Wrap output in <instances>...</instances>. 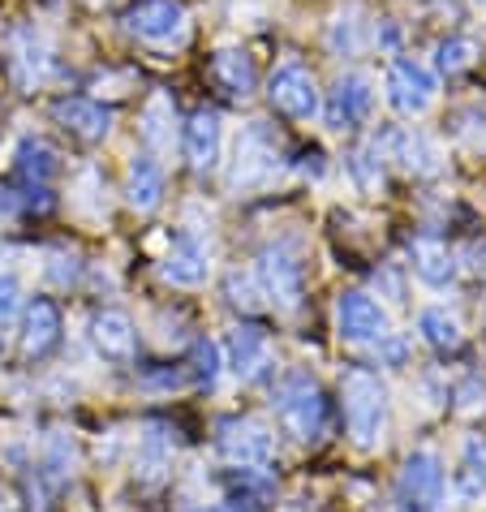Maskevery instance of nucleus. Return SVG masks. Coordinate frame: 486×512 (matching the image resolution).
Here are the masks:
<instances>
[{
    "label": "nucleus",
    "instance_id": "20",
    "mask_svg": "<svg viewBox=\"0 0 486 512\" xmlns=\"http://www.w3.org/2000/svg\"><path fill=\"white\" fill-rule=\"evenodd\" d=\"M211 82L228 95V99H250L259 91V69H254L250 52L241 48H220L211 56Z\"/></svg>",
    "mask_w": 486,
    "mask_h": 512
},
{
    "label": "nucleus",
    "instance_id": "10",
    "mask_svg": "<svg viewBox=\"0 0 486 512\" xmlns=\"http://www.w3.org/2000/svg\"><path fill=\"white\" fill-rule=\"evenodd\" d=\"M280 173V151L271 134L263 130L259 121L246 130V138L237 142V164H233V186L237 190H250V186H267L271 177Z\"/></svg>",
    "mask_w": 486,
    "mask_h": 512
},
{
    "label": "nucleus",
    "instance_id": "11",
    "mask_svg": "<svg viewBox=\"0 0 486 512\" xmlns=\"http://www.w3.org/2000/svg\"><path fill=\"white\" fill-rule=\"evenodd\" d=\"M61 306L52 297H31L22 310V358L26 362H44L48 353L61 345Z\"/></svg>",
    "mask_w": 486,
    "mask_h": 512
},
{
    "label": "nucleus",
    "instance_id": "26",
    "mask_svg": "<svg viewBox=\"0 0 486 512\" xmlns=\"http://www.w3.org/2000/svg\"><path fill=\"white\" fill-rule=\"evenodd\" d=\"M435 65H439V74H465V69H474L478 65V44L469 35H452V39H443L439 52H435Z\"/></svg>",
    "mask_w": 486,
    "mask_h": 512
},
{
    "label": "nucleus",
    "instance_id": "33",
    "mask_svg": "<svg viewBox=\"0 0 486 512\" xmlns=\"http://www.w3.org/2000/svg\"><path fill=\"white\" fill-rule=\"evenodd\" d=\"M383 512H418V508H409L405 500H400V504H388V508H383Z\"/></svg>",
    "mask_w": 486,
    "mask_h": 512
},
{
    "label": "nucleus",
    "instance_id": "28",
    "mask_svg": "<svg viewBox=\"0 0 486 512\" xmlns=\"http://www.w3.org/2000/svg\"><path fill=\"white\" fill-rule=\"evenodd\" d=\"M383 160H388V155H383V142H379V138L366 142V147L353 155V177H357V186H362V190H379V186H383Z\"/></svg>",
    "mask_w": 486,
    "mask_h": 512
},
{
    "label": "nucleus",
    "instance_id": "24",
    "mask_svg": "<svg viewBox=\"0 0 486 512\" xmlns=\"http://www.w3.org/2000/svg\"><path fill=\"white\" fill-rule=\"evenodd\" d=\"M61 173V151L44 138H22L18 142V177L26 186H48Z\"/></svg>",
    "mask_w": 486,
    "mask_h": 512
},
{
    "label": "nucleus",
    "instance_id": "1",
    "mask_svg": "<svg viewBox=\"0 0 486 512\" xmlns=\"http://www.w3.org/2000/svg\"><path fill=\"white\" fill-rule=\"evenodd\" d=\"M340 409L357 448H379L388 431V388L370 366H345L340 375Z\"/></svg>",
    "mask_w": 486,
    "mask_h": 512
},
{
    "label": "nucleus",
    "instance_id": "8",
    "mask_svg": "<svg viewBox=\"0 0 486 512\" xmlns=\"http://www.w3.org/2000/svg\"><path fill=\"white\" fill-rule=\"evenodd\" d=\"M396 491H400V500H405L409 508L431 512L443 500V461H439V452L422 448V452H413V457H405L400 478H396Z\"/></svg>",
    "mask_w": 486,
    "mask_h": 512
},
{
    "label": "nucleus",
    "instance_id": "32",
    "mask_svg": "<svg viewBox=\"0 0 486 512\" xmlns=\"http://www.w3.org/2000/svg\"><path fill=\"white\" fill-rule=\"evenodd\" d=\"M22 306V284L18 276H0V327H5Z\"/></svg>",
    "mask_w": 486,
    "mask_h": 512
},
{
    "label": "nucleus",
    "instance_id": "19",
    "mask_svg": "<svg viewBox=\"0 0 486 512\" xmlns=\"http://www.w3.org/2000/svg\"><path fill=\"white\" fill-rule=\"evenodd\" d=\"M379 142H383V155L396 160L405 173H413V177L439 173V151H435V142L426 134H418V130H413V134L409 130H392V134H383Z\"/></svg>",
    "mask_w": 486,
    "mask_h": 512
},
{
    "label": "nucleus",
    "instance_id": "30",
    "mask_svg": "<svg viewBox=\"0 0 486 512\" xmlns=\"http://www.w3.org/2000/svg\"><path fill=\"white\" fill-rule=\"evenodd\" d=\"M224 297H228V306H237V310H246V315H254L263 302V289H259V280L254 276H241V272H233L224 280Z\"/></svg>",
    "mask_w": 486,
    "mask_h": 512
},
{
    "label": "nucleus",
    "instance_id": "23",
    "mask_svg": "<svg viewBox=\"0 0 486 512\" xmlns=\"http://www.w3.org/2000/svg\"><path fill=\"white\" fill-rule=\"evenodd\" d=\"M125 203L134 211H155L164 203V168L151 160V155H138L130 164V177H125Z\"/></svg>",
    "mask_w": 486,
    "mask_h": 512
},
{
    "label": "nucleus",
    "instance_id": "12",
    "mask_svg": "<svg viewBox=\"0 0 486 512\" xmlns=\"http://www.w3.org/2000/svg\"><path fill=\"white\" fill-rule=\"evenodd\" d=\"M228 371L241 383H259L271 371V336L254 323H237L228 332Z\"/></svg>",
    "mask_w": 486,
    "mask_h": 512
},
{
    "label": "nucleus",
    "instance_id": "6",
    "mask_svg": "<svg viewBox=\"0 0 486 512\" xmlns=\"http://www.w3.org/2000/svg\"><path fill=\"white\" fill-rule=\"evenodd\" d=\"M439 78L413 56H400L388 69V104L400 112V117H422L426 108L435 104Z\"/></svg>",
    "mask_w": 486,
    "mask_h": 512
},
{
    "label": "nucleus",
    "instance_id": "2",
    "mask_svg": "<svg viewBox=\"0 0 486 512\" xmlns=\"http://www.w3.org/2000/svg\"><path fill=\"white\" fill-rule=\"evenodd\" d=\"M271 405H276V418H280V426L293 439L310 444V439L323 435V426H327V401H323V388L306 371H289V375H284L276 383V396H271Z\"/></svg>",
    "mask_w": 486,
    "mask_h": 512
},
{
    "label": "nucleus",
    "instance_id": "31",
    "mask_svg": "<svg viewBox=\"0 0 486 512\" xmlns=\"http://www.w3.org/2000/svg\"><path fill=\"white\" fill-rule=\"evenodd\" d=\"M353 13H357V5L336 18V26H332V52H345V56L357 52V18H353Z\"/></svg>",
    "mask_w": 486,
    "mask_h": 512
},
{
    "label": "nucleus",
    "instance_id": "18",
    "mask_svg": "<svg viewBox=\"0 0 486 512\" xmlns=\"http://www.w3.org/2000/svg\"><path fill=\"white\" fill-rule=\"evenodd\" d=\"M409 263H413V276L422 284H431V289H443V284H452V276H456V254L448 241L435 233H418L409 241Z\"/></svg>",
    "mask_w": 486,
    "mask_h": 512
},
{
    "label": "nucleus",
    "instance_id": "16",
    "mask_svg": "<svg viewBox=\"0 0 486 512\" xmlns=\"http://www.w3.org/2000/svg\"><path fill=\"white\" fill-rule=\"evenodd\" d=\"M220 117L211 108H198L190 121H185L181 130V147H185V164L194 168V173H216L220 164Z\"/></svg>",
    "mask_w": 486,
    "mask_h": 512
},
{
    "label": "nucleus",
    "instance_id": "29",
    "mask_svg": "<svg viewBox=\"0 0 486 512\" xmlns=\"http://www.w3.org/2000/svg\"><path fill=\"white\" fill-rule=\"evenodd\" d=\"M220 345H216V340H194V349H190V375L198 379V383H207V388H211V383H216L220 379Z\"/></svg>",
    "mask_w": 486,
    "mask_h": 512
},
{
    "label": "nucleus",
    "instance_id": "5",
    "mask_svg": "<svg viewBox=\"0 0 486 512\" xmlns=\"http://www.w3.org/2000/svg\"><path fill=\"white\" fill-rule=\"evenodd\" d=\"M267 104L289 121H310L314 112H319V82H314L306 65L289 61L267 78Z\"/></svg>",
    "mask_w": 486,
    "mask_h": 512
},
{
    "label": "nucleus",
    "instance_id": "4",
    "mask_svg": "<svg viewBox=\"0 0 486 512\" xmlns=\"http://www.w3.org/2000/svg\"><path fill=\"white\" fill-rule=\"evenodd\" d=\"M121 22L142 44H177L190 31V13L181 0H134Z\"/></svg>",
    "mask_w": 486,
    "mask_h": 512
},
{
    "label": "nucleus",
    "instance_id": "13",
    "mask_svg": "<svg viewBox=\"0 0 486 512\" xmlns=\"http://www.w3.org/2000/svg\"><path fill=\"white\" fill-rule=\"evenodd\" d=\"M52 117L61 130H69L82 142H104L112 134V108H104L99 99H87V95H61L52 104Z\"/></svg>",
    "mask_w": 486,
    "mask_h": 512
},
{
    "label": "nucleus",
    "instance_id": "25",
    "mask_svg": "<svg viewBox=\"0 0 486 512\" xmlns=\"http://www.w3.org/2000/svg\"><path fill=\"white\" fill-rule=\"evenodd\" d=\"M418 332L426 336V345L431 349H439V353H452V349H461V323H456L448 310H439V306H431V310H422L418 315Z\"/></svg>",
    "mask_w": 486,
    "mask_h": 512
},
{
    "label": "nucleus",
    "instance_id": "35",
    "mask_svg": "<svg viewBox=\"0 0 486 512\" xmlns=\"http://www.w3.org/2000/svg\"><path fill=\"white\" fill-rule=\"evenodd\" d=\"M91 5H99V0H91Z\"/></svg>",
    "mask_w": 486,
    "mask_h": 512
},
{
    "label": "nucleus",
    "instance_id": "3",
    "mask_svg": "<svg viewBox=\"0 0 486 512\" xmlns=\"http://www.w3.org/2000/svg\"><path fill=\"white\" fill-rule=\"evenodd\" d=\"M254 280H259L263 297L276 310H297L306 297V276H302V263H297L293 250L284 246H267L259 254V267H254Z\"/></svg>",
    "mask_w": 486,
    "mask_h": 512
},
{
    "label": "nucleus",
    "instance_id": "9",
    "mask_svg": "<svg viewBox=\"0 0 486 512\" xmlns=\"http://www.w3.org/2000/svg\"><path fill=\"white\" fill-rule=\"evenodd\" d=\"M370 108H375V87H370L366 74H345L336 78V87L327 91V104H323V117L332 130H357V125H366Z\"/></svg>",
    "mask_w": 486,
    "mask_h": 512
},
{
    "label": "nucleus",
    "instance_id": "7",
    "mask_svg": "<svg viewBox=\"0 0 486 512\" xmlns=\"http://www.w3.org/2000/svg\"><path fill=\"white\" fill-rule=\"evenodd\" d=\"M216 448L224 461L233 465H267L276 444H271V431L259 418H220L216 422Z\"/></svg>",
    "mask_w": 486,
    "mask_h": 512
},
{
    "label": "nucleus",
    "instance_id": "15",
    "mask_svg": "<svg viewBox=\"0 0 486 512\" xmlns=\"http://www.w3.org/2000/svg\"><path fill=\"white\" fill-rule=\"evenodd\" d=\"M91 345L108 362H130L138 349V327L125 310H95L91 315Z\"/></svg>",
    "mask_w": 486,
    "mask_h": 512
},
{
    "label": "nucleus",
    "instance_id": "27",
    "mask_svg": "<svg viewBox=\"0 0 486 512\" xmlns=\"http://www.w3.org/2000/svg\"><path fill=\"white\" fill-rule=\"evenodd\" d=\"M456 495H461L465 504H478L482 495H486V461L478 457L474 448L465 452L461 469H456Z\"/></svg>",
    "mask_w": 486,
    "mask_h": 512
},
{
    "label": "nucleus",
    "instance_id": "34",
    "mask_svg": "<svg viewBox=\"0 0 486 512\" xmlns=\"http://www.w3.org/2000/svg\"><path fill=\"white\" fill-rule=\"evenodd\" d=\"M198 512H224V508H198Z\"/></svg>",
    "mask_w": 486,
    "mask_h": 512
},
{
    "label": "nucleus",
    "instance_id": "21",
    "mask_svg": "<svg viewBox=\"0 0 486 512\" xmlns=\"http://www.w3.org/2000/svg\"><path fill=\"white\" fill-rule=\"evenodd\" d=\"M224 487H228V500L237 508L246 504L250 512H263L271 504V495H276V478H271L263 465H237V469H228Z\"/></svg>",
    "mask_w": 486,
    "mask_h": 512
},
{
    "label": "nucleus",
    "instance_id": "14",
    "mask_svg": "<svg viewBox=\"0 0 486 512\" xmlns=\"http://www.w3.org/2000/svg\"><path fill=\"white\" fill-rule=\"evenodd\" d=\"M336 327L353 345H370V340L388 336V315L370 293H345L336 302Z\"/></svg>",
    "mask_w": 486,
    "mask_h": 512
},
{
    "label": "nucleus",
    "instance_id": "17",
    "mask_svg": "<svg viewBox=\"0 0 486 512\" xmlns=\"http://www.w3.org/2000/svg\"><path fill=\"white\" fill-rule=\"evenodd\" d=\"M207 246L198 241L194 233H177L173 237V250L164 254V263H160V276L168 284H177V289H194V284H203L207 280Z\"/></svg>",
    "mask_w": 486,
    "mask_h": 512
},
{
    "label": "nucleus",
    "instance_id": "22",
    "mask_svg": "<svg viewBox=\"0 0 486 512\" xmlns=\"http://www.w3.org/2000/svg\"><path fill=\"white\" fill-rule=\"evenodd\" d=\"M48 74H52V48L44 44V35L18 31V39H13V78H18V87H35Z\"/></svg>",
    "mask_w": 486,
    "mask_h": 512
}]
</instances>
